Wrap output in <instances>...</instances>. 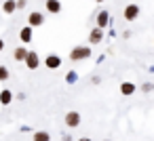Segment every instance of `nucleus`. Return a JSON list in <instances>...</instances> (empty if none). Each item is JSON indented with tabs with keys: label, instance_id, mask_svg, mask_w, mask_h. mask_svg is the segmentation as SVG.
<instances>
[{
	"label": "nucleus",
	"instance_id": "f257e3e1",
	"mask_svg": "<svg viewBox=\"0 0 154 141\" xmlns=\"http://www.w3.org/2000/svg\"><path fill=\"white\" fill-rule=\"evenodd\" d=\"M91 55V49L89 46H74V51L70 53V59L72 61H82Z\"/></svg>",
	"mask_w": 154,
	"mask_h": 141
},
{
	"label": "nucleus",
	"instance_id": "f03ea898",
	"mask_svg": "<svg viewBox=\"0 0 154 141\" xmlns=\"http://www.w3.org/2000/svg\"><path fill=\"white\" fill-rule=\"evenodd\" d=\"M28 23H30V28L42 26V23H45V15H42V13H38V11H32V13L28 15Z\"/></svg>",
	"mask_w": 154,
	"mask_h": 141
},
{
	"label": "nucleus",
	"instance_id": "7ed1b4c3",
	"mask_svg": "<svg viewBox=\"0 0 154 141\" xmlns=\"http://www.w3.org/2000/svg\"><path fill=\"white\" fill-rule=\"evenodd\" d=\"M26 65L30 68V70H36L38 68V63H40V59H38V53H34V51H28V55H26Z\"/></svg>",
	"mask_w": 154,
	"mask_h": 141
},
{
	"label": "nucleus",
	"instance_id": "20e7f679",
	"mask_svg": "<svg viewBox=\"0 0 154 141\" xmlns=\"http://www.w3.org/2000/svg\"><path fill=\"white\" fill-rule=\"evenodd\" d=\"M139 17V7L137 4H129L127 9H125V19L127 21H135Z\"/></svg>",
	"mask_w": 154,
	"mask_h": 141
},
{
	"label": "nucleus",
	"instance_id": "39448f33",
	"mask_svg": "<svg viewBox=\"0 0 154 141\" xmlns=\"http://www.w3.org/2000/svg\"><path fill=\"white\" fill-rule=\"evenodd\" d=\"M66 124L72 126V128L78 126V124H80V114H78V112H68V114H66Z\"/></svg>",
	"mask_w": 154,
	"mask_h": 141
},
{
	"label": "nucleus",
	"instance_id": "423d86ee",
	"mask_svg": "<svg viewBox=\"0 0 154 141\" xmlns=\"http://www.w3.org/2000/svg\"><path fill=\"white\" fill-rule=\"evenodd\" d=\"M101 38H103V32H101V28H95V30L91 32V36H89L91 44H99V42H101Z\"/></svg>",
	"mask_w": 154,
	"mask_h": 141
},
{
	"label": "nucleus",
	"instance_id": "0eeeda50",
	"mask_svg": "<svg viewBox=\"0 0 154 141\" xmlns=\"http://www.w3.org/2000/svg\"><path fill=\"white\" fill-rule=\"evenodd\" d=\"M47 11L49 13H59L61 11V2L59 0H47Z\"/></svg>",
	"mask_w": 154,
	"mask_h": 141
},
{
	"label": "nucleus",
	"instance_id": "6e6552de",
	"mask_svg": "<svg viewBox=\"0 0 154 141\" xmlns=\"http://www.w3.org/2000/svg\"><path fill=\"white\" fill-rule=\"evenodd\" d=\"M26 55H28V49H23V46H17V49L13 51V59H15V61H23Z\"/></svg>",
	"mask_w": 154,
	"mask_h": 141
},
{
	"label": "nucleus",
	"instance_id": "1a4fd4ad",
	"mask_svg": "<svg viewBox=\"0 0 154 141\" xmlns=\"http://www.w3.org/2000/svg\"><path fill=\"white\" fill-rule=\"evenodd\" d=\"M45 63H47V68H49V70H55V68H59L61 59H59V57H55V55H49Z\"/></svg>",
	"mask_w": 154,
	"mask_h": 141
},
{
	"label": "nucleus",
	"instance_id": "9d476101",
	"mask_svg": "<svg viewBox=\"0 0 154 141\" xmlns=\"http://www.w3.org/2000/svg\"><path fill=\"white\" fill-rule=\"evenodd\" d=\"M11 101H13V93H11V91H7V88L0 91V103H2V105H9Z\"/></svg>",
	"mask_w": 154,
	"mask_h": 141
},
{
	"label": "nucleus",
	"instance_id": "9b49d317",
	"mask_svg": "<svg viewBox=\"0 0 154 141\" xmlns=\"http://www.w3.org/2000/svg\"><path fill=\"white\" fill-rule=\"evenodd\" d=\"M120 93L122 95H133L135 93V84L133 82H122L120 84Z\"/></svg>",
	"mask_w": 154,
	"mask_h": 141
},
{
	"label": "nucleus",
	"instance_id": "f8f14e48",
	"mask_svg": "<svg viewBox=\"0 0 154 141\" xmlns=\"http://www.w3.org/2000/svg\"><path fill=\"white\" fill-rule=\"evenodd\" d=\"M19 38H21L23 42H30V40H32V28H30V26H28V28H23V30H21V34H19Z\"/></svg>",
	"mask_w": 154,
	"mask_h": 141
},
{
	"label": "nucleus",
	"instance_id": "ddd939ff",
	"mask_svg": "<svg viewBox=\"0 0 154 141\" xmlns=\"http://www.w3.org/2000/svg\"><path fill=\"white\" fill-rule=\"evenodd\" d=\"M34 141H51V135L47 130H38V133H34Z\"/></svg>",
	"mask_w": 154,
	"mask_h": 141
},
{
	"label": "nucleus",
	"instance_id": "4468645a",
	"mask_svg": "<svg viewBox=\"0 0 154 141\" xmlns=\"http://www.w3.org/2000/svg\"><path fill=\"white\" fill-rule=\"evenodd\" d=\"M15 9H17V7H15V0H7V2L2 4V11H5L7 15H11V13H13Z\"/></svg>",
	"mask_w": 154,
	"mask_h": 141
},
{
	"label": "nucleus",
	"instance_id": "2eb2a0df",
	"mask_svg": "<svg viewBox=\"0 0 154 141\" xmlns=\"http://www.w3.org/2000/svg\"><path fill=\"white\" fill-rule=\"evenodd\" d=\"M106 23H108V13H106V11H101V13L97 15V28H103Z\"/></svg>",
	"mask_w": 154,
	"mask_h": 141
},
{
	"label": "nucleus",
	"instance_id": "dca6fc26",
	"mask_svg": "<svg viewBox=\"0 0 154 141\" xmlns=\"http://www.w3.org/2000/svg\"><path fill=\"white\" fill-rule=\"evenodd\" d=\"M7 78H9V68L0 65V82H2V80H7Z\"/></svg>",
	"mask_w": 154,
	"mask_h": 141
},
{
	"label": "nucleus",
	"instance_id": "f3484780",
	"mask_svg": "<svg viewBox=\"0 0 154 141\" xmlns=\"http://www.w3.org/2000/svg\"><path fill=\"white\" fill-rule=\"evenodd\" d=\"M26 4H28V0H15V7L17 9H23Z\"/></svg>",
	"mask_w": 154,
	"mask_h": 141
},
{
	"label": "nucleus",
	"instance_id": "a211bd4d",
	"mask_svg": "<svg viewBox=\"0 0 154 141\" xmlns=\"http://www.w3.org/2000/svg\"><path fill=\"white\" fill-rule=\"evenodd\" d=\"M2 49H5V40L0 38V53H2Z\"/></svg>",
	"mask_w": 154,
	"mask_h": 141
},
{
	"label": "nucleus",
	"instance_id": "6ab92c4d",
	"mask_svg": "<svg viewBox=\"0 0 154 141\" xmlns=\"http://www.w3.org/2000/svg\"><path fill=\"white\" fill-rule=\"evenodd\" d=\"M78 141H91V139H89V137H80Z\"/></svg>",
	"mask_w": 154,
	"mask_h": 141
},
{
	"label": "nucleus",
	"instance_id": "aec40b11",
	"mask_svg": "<svg viewBox=\"0 0 154 141\" xmlns=\"http://www.w3.org/2000/svg\"><path fill=\"white\" fill-rule=\"evenodd\" d=\"M97 2H103V0H97Z\"/></svg>",
	"mask_w": 154,
	"mask_h": 141
}]
</instances>
